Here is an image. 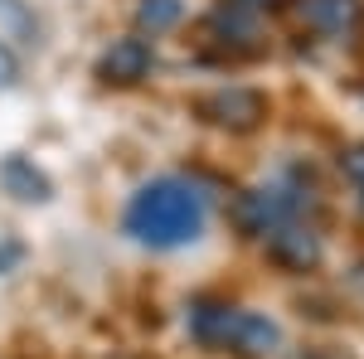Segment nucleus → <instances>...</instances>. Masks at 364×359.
<instances>
[{"label": "nucleus", "instance_id": "nucleus-5", "mask_svg": "<svg viewBox=\"0 0 364 359\" xmlns=\"http://www.w3.org/2000/svg\"><path fill=\"white\" fill-rule=\"evenodd\" d=\"M151 63H156L151 39H136V34H132V39H117L112 49L97 58V78H102V83H117V87H132L151 73Z\"/></svg>", "mask_w": 364, "mask_h": 359}, {"label": "nucleus", "instance_id": "nucleus-4", "mask_svg": "<svg viewBox=\"0 0 364 359\" xmlns=\"http://www.w3.org/2000/svg\"><path fill=\"white\" fill-rule=\"evenodd\" d=\"M195 112L204 122L224 127V132H252V127H262V117H267V97L252 92V87H219V92L199 97Z\"/></svg>", "mask_w": 364, "mask_h": 359}, {"label": "nucleus", "instance_id": "nucleus-10", "mask_svg": "<svg viewBox=\"0 0 364 359\" xmlns=\"http://www.w3.org/2000/svg\"><path fill=\"white\" fill-rule=\"evenodd\" d=\"M340 170H345V175H350V185L364 194V146H350V151L340 156Z\"/></svg>", "mask_w": 364, "mask_h": 359}, {"label": "nucleus", "instance_id": "nucleus-3", "mask_svg": "<svg viewBox=\"0 0 364 359\" xmlns=\"http://www.w3.org/2000/svg\"><path fill=\"white\" fill-rule=\"evenodd\" d=\"M296 209H301V194L291 190V185H282V180H272V185H262V190L238 194L233 219H238V228H243V233L267 238L272 228H282V223L296 219Z\"/></svg>", "mask_w": 364, "mask_h": 359}, {"label": "nucleus", "instance_id": "nucleus-12", "mask_svg": "<svg viewBox=\"0 0 364 359\" xmlns=\"http://www.w3.org/2000/svg\"><path fill=\"white\" fill-rule=\"evenodd\" d=\"M233 5H248V10H257V5H277V0H233Z\"/></svg>", "mask_w": 364, "mask_h": 359}, {"label": "nucleus", "instance_id": "nucleus-1", "mask_svg": "<svg viewBox=\"0 0 364 359\" xmlns=\"http://www.w3.org/2000/svg\"><path fill=\"white\" fill-rule=\"evenodd\" d=\"M127 233L146 248H185L204 233V199L185 180H151L127 204Z\"/></svg>", "mask_w": 364, "mask_h": 359}, {"label": "nucleus", "instance_id": "nucleus-7", "mask_svg": "<svg viewBox=\"0 0 364 359\" xmlns=\"http://www.w3.org/2000/svg\"><path fill=\"white\" fill-rule=\"evenodd\" d=\"M301 15L321 34H345L360 20V0H301Z\"/></svg>", "mask_w": 364, "mask_h": 359}, {"label": "nucleus", "instance_id": "nucleus-2", "mask_svg": "<svg viewBox=\"0 0 364 359\" xmlns=\"http://www.w3.org/2000/svg\"><path fill=\"white\" fill-rule=\"evenodd\" d=\"M190 335L204 350H233L243 359H262L282 345V331L257 316V311H238L224 301H195L190 306Z\"/></svg>", "mask_w": 364, "mask_h": 359}, {"label": "nucleus", "instance_id": "nucleus-13", "mask_svg": "<svg viewBox=\"0 0 364 359\" xmlns=\"http://www.w3.org/2000/svg\"><path fill=\"white\" fill-rule=\"evenodd\" d=\"M5 262H15V248H5V252H0V267H5Z\"/></svg>", "mask_w": 364, "mask_h": 359}, {"label": "nucleus", "instance_id": "nucleus-8", "mask_svg": "<svg viewBox=\"0 0 364 359\" xmlns=\"http://www.w3.org/2000/svg\"><path fill=\"white\" fill-rule=\"evenodd\" d=\"M0 185L15 194V199H49V180L29 166V161H20V156H10L0 166Z\"/></svg>", "mask_w": 364, "mask_h": 359}, {"label": "nucleus", "instance_id": "nucleus-9", "mask_svg": "<svg viewBox=\"0 0 364 359\" xmlns=\"http://www.w3.org/2000/svg\"><path fill=\"white\" fill-rule=\"evenodd\" d=\"M180 15H185L180 0H141V5H136V25L151 29V34H156V29H170Z\"/></svg>", "mask_w": 364, "mask_h": 359}, {"label": "nucleus", "instance_id": "nucleus-11", "mask_svg": "<svg viewBox=\"0 0 364 359\" xmlns=\"http://www.w3.org/2000/svg\"><path fill=\"white\" fill-rule=\"evenodd\" d=\"M15 78V58H10V49L0 44V83H10Z\"/></svg>", "mask_w": 364, "mask_h": 359}, {"label": "nucleus", "instance_id": "nucleus-6", "mask_svg": "<svg viewBox=\"0 0 364 359\" xmlns=\"http://www.w3.org/2000/svg\"><path fill=\"white\" fill-rule=\"evenodd\" d=\"M267 257L277 267H287V272H311L321 262V238L291 219V223H282V228L267 233Z\"/></svg>", "mask_w": 364, "mask_h": 359}]
</instances>
